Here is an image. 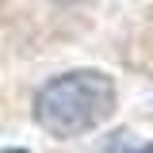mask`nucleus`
<instances>
[{"mask_svg":"<svg viewBox=\"0 0 153 153\" xmlns=\"http://www.w3.org/2000/svg\"><path fill=\"white\" fill-rule=\"evenodd\" d=\"M0 153H27V149H0Z\"/></svg>","mask_w":153,"mask_h":153,"instance_id":"obj_2","label":"nucleus"},{"mask_svg":"<svg viewBox=\"0 0 153 153\" xmlns=\"http://www.w3.org/2000/svg\"><path fill=\"white\" fill-rule=\"evenodd\" d=\"M138 153H153V146H146V149H138Z\"/></svg>","mask_w":153,"mask_h":153,"instance_id":"obj_3","label":"nucleus"},{"mask_svg":"<svg viewBox=\"0 0 153 153\" xmlns=\"http://www.w3.org/2000/svg\"><path fill=\"white\" fill-rule=\"evenodd\" d=\"M115 111V84L100 69H76L35 96V119L54 138H80Z\"/></svg>","mask_w":153,"mask_h":153,"instance_id":"obj_1","label":"nucleus"}]
</instances>
